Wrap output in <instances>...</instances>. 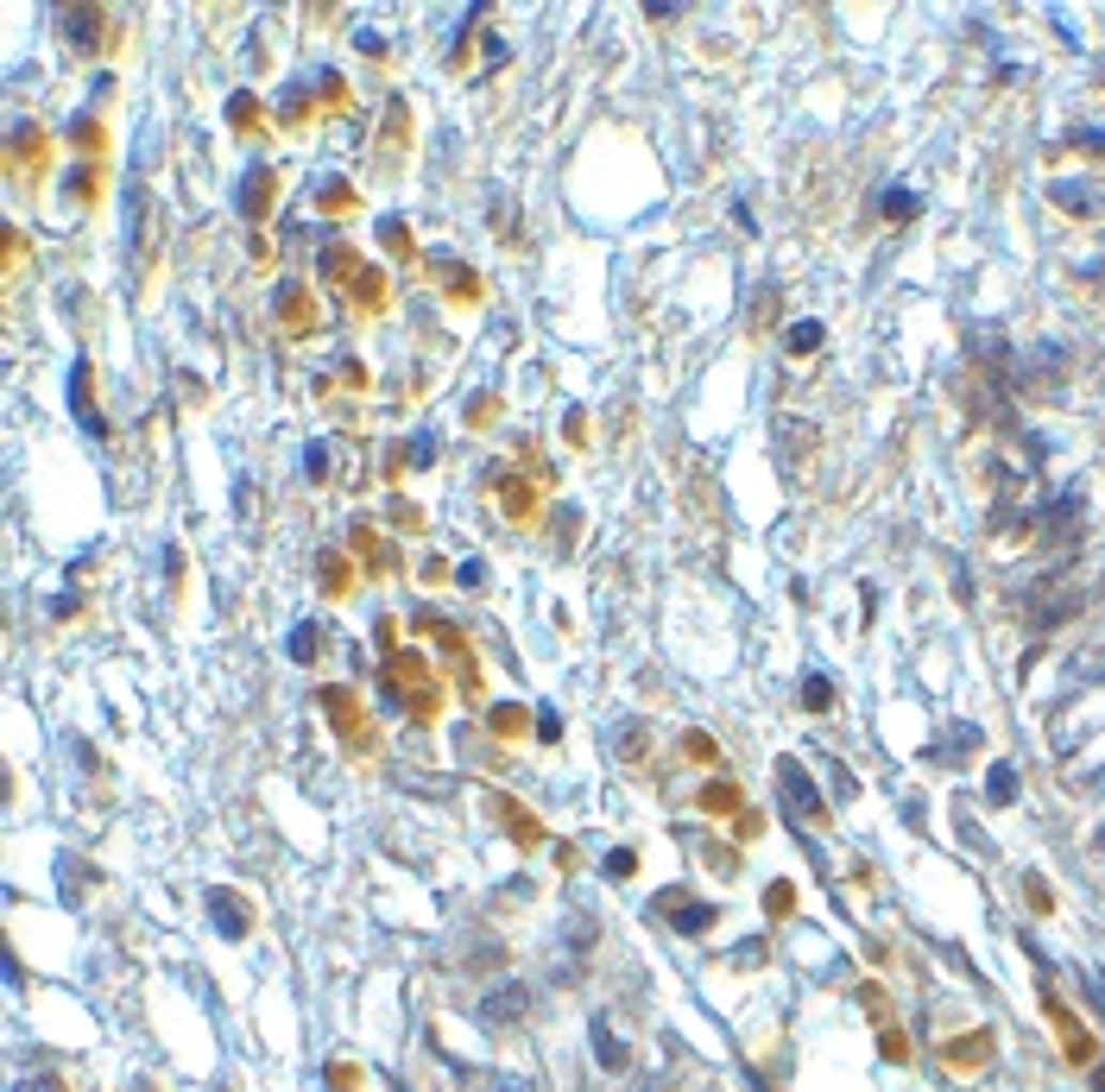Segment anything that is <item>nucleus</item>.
Listing matches in <instances>:
<instances>
[{
    "label": "nucleus",
    "instance_id": "19",
    "mask_svg": "<svg viewBox=\"0 0 1105 1092\" xmlns=\"http://www.w3.org/2000/svg\"><path fill=\"white\" fill-rule=\"evenodd\" d=\"M803 701H809V707H828V683H822V676H809V683H803Z\"/></svg>",
    "mask_w": 1105,
    "mask_h": 1092
},
{
    "label": "nucleus",
    "instance_id": "21",
    "mask_svg": "<svg viewBox=\"0 0 1105 1092\" xmlns=\"http://www.w3.org/2000/svg\"><path fill=\"white\" fill-rule=\"evenodd\" d=\"M1087 853H1105V821L1093 827V833H1087Z\"/></svg>",
    "mask_w": 1105,
    "mask_h": 1092
},
{
    "label": "nucleus",
    "instance_id": "13",
    "mask_svg": "<svg viewBox=\"0 0 1105 1092\" xmlns=\"http://www.w3.org/2000/svg\"><path fill=\"white\" fill-rule=\"evenodd\" d=\"M783 347H790V354H815V347H822V323H790Z\"/></svg>",
    "mask_w": 1105,
    "mask_h": 1092
},
{
    "label": "nucleus",
    "instance_id": "15",
    "mask_svg": "<svg viewBox=\"0 0 1105 1092\" xmlns=\"http://www.w3.org/2000/svg\"><path fill=\"white\" fill-rule=\"evenodd\" d=\"M304 474H310V480L329 474V449H323V442H310V449H304Z\"/></svg>",
    "mask_w": 1105,
    "mask_h": 1092
},
{
    "label": "nucleus",
    "instance_id": "6",
    "mask_svg": "<svg viewBox=\"0 0 1105 1092\" xmlns=\"http://www.w3.org/2000/svg\"><path fill=\"white\" fill-rule=\"evenodd\" d=\"M449 1074L468 1080V1087H486V1092H531V1080H518V1074H486V1067H468V1061H449Z\"/></svg>",
    "mask_w": 1105,
    "mask_h": 1092
},
{
    "label": "nucleus",
    "instance_id": "4",
    "mask_svg": "<svg viewBox=\"0 0 1105 1092\" xmlns=\"http://www.w3.org/2000/svg\"><path fill=\"white\" fill-rule=\"evenodd\" d=\"M69 410H76L82 436H102V410L89 405V360H76V366H69Z\"/></svg>",
    "mask_w": 1105,
    "mask_h": 1092
},
{
    "label": "nucleus",
    "instance_id": "17",
    "mask_svg": "<svg viewBox=\"0 0 1105 1092\" xmlns=\"http://www.w3.org/2000/svg\"><path fill=\"white\" fill-rule=\"evenodd\" d=\"M885 215H916V197H909V190H891V197H885Z\"/></svg>",
    "mask_w": 1105,
    "mask_h": 1092
},
{
    "label": "nucleus",
    "instance_id": "2",
    "mask_svg": "<svg viewBox=\"0 0 1105 1092\" xmlns=\"http://www.w3.org/2000/svg\"><path fill=\"white\" fill-rule=\"evenodd\" d=\"M1087 607V588H1061V594H1042L1037 607H1030V631H1048V625H1061V619H1074Z\"/></svg>",
    "mask_w": 1105,
    "mask_h": 1092
},
{
    "label": "nucleus",
    "instance_id": "22",
    "mask_svg": "<svg viewBox=\"0 0 1105 1092\" xmlns=\"http://www.w3.org/2000/svg\"><path fill=\"white\" fill-rule=\"evenodd\" d=\"M392 1092H411V1087H405V1080H392Z\"/></svg>",
    "mask_w": 1105,
    "mask_h": 1092
},
{
    "label": "nucleus",
    "instance_id": "10",
    "mask_svg": "<svg viewBox=\"0 0 1105 1092\" xmlns=\"http://www.w3.org/2000/svg\"><path fill=\"white\" fill-rule=\"evenodd\" d=\"M670 922H676L683 935H701V929L714 922V909H707V903H683V909H670Z\"/></svg>",
    "mask_w": 1105,
    "mask_h": 1092
},
{
    "label": "nucleus",
    "instance_id": "3",
    "mask_svg": "<svg viewBox=\"0 0 1105 1092\" xmlns=\"http://www.w3.org/2000/svg\"><path fill=\"white\" fill-rule=\"evenodd\" d=\"M208 922H215L221 941H240L247 935V909L234 903V890H208Z\"/></svg>",
    "mask_w": 1105,
    "mask_h": 1092
},
{
    "label": "nucleus",
    "instance_id": "7",
    "mask_svg": "<svg viewBox=\"0 0 1105 1092\" xmlns=\"http://www.w3.org/2000/svg\"><path fill=\"white\" fill-rule=\"evenodd\" d=\"M1093 676H1105V638H1093V644H1080L1074 657H1068V683H1093Z\"/></svg>",
    "mask_w": 1105,
    "mask_h": 1092
},
{
    "label": "nucleus",
    "instance_id": "1",
    "mask_svg": "<svg viewBox=\"0 0 1105 1092\" xmlns=\"http://www.w3.org/2000/svg\"><path fill=\"white\" fill-rule=\"evenodd\" d=\"M474 1017H481V1029H512L531 1017V985L525 979H499V985H486L481 1004H474Z\"/></svg>",
    "mask_w": 1105,
    "mask_h": 1092
},
{
    "label": "nucleus",
    "instance_id": "9",
    "mask_svg": "<svg viewBox=\"0 0 1105 1092\" xmlns=\"http://www.w3.org/2000/svg\"><path fill=\"white\" fill-rule=\"evenodd\" d=\"M985 802H1017V770H1011V764H992V777H985Z\"/></svg>",
    "mask_w": 1105,
    "mask_h": 1092
},
{
    "label": "nucleus",
    "instance_id": "14",
    "mask_svg": "<svg viewBox=\"0 0 1105 1092\" xmlns=\"http://www.w3.org/2000/svg\"><path fill=\"white\" fill-rule=\"evenodd\" d=\"M291 657H297V664L316 657V625H297V631H291Z\"/></svg>",
    "mask_w": 1105,
    "mask_h": 1092
},
{
    "label": "nucleus",
    "instance_id": "12",
    "mask_svg": "<svg viewBox=\"0 0 1105 1092\" xmlns=\"http://www.w3.org/2000/svg\"><path fill=\"white\" fill-rule=\"evenodd\" d=\"M783 783H790V796H796V809H803V815H822V802H815L809 777H796V764H783Z\"/></svg>",
    "mask_w": 1105,
    "mask_h": 1092
},
{
    "label": "nucleus",
    "instance_id": "16",
    "mask_svg": "<svg viewBox=\"0 0 1105 1092\" xmlns=\"http://www.w3.org/2000/svg\"><path fill=\"white\" fill-rule=\"evenodd\" d=\"M455 581H462V588H481V581H486V568H481V562H474V556H468V562L455 568Z\"/></svg>",
    "mask_w": 1105,
    "mask_h": 1092
},
{
    "label": "nucleus",
    "instance_id": "11",
    "mask_svg": "<svg viewBox=\"0 0 1105 1092\" xmlns=\"http://www.w3.org/2000/svg\"><path fill=\"white\" fill-rule=\"evenodd\" d=\"M594 1055H601V1067H613V1074L625 1067V1048L613 1042V1029H607V1024H594Z\"/></svg>",
    "mask_w": 1105,
    "mask_h": 1092
},
{
    "label": "nucleus",
    "instance_id": "18",
    "mask_svg": "<svg viewBox=\"0 0 1105 1092\" xmlns=\"http://www.w3.org/2000/svg\"><path fill=\"white\" fill-rule=\"evenodd\" d=\"M1074 145H1087V152H1105V127H1074Z\"/></svg>",
    "mask_w": 1105,
    "mask_h": 1092
},
{
    "label": "nucleus",
    "instance_id": "20",
    "mask_svg": "<svg viewBox=\"0 0 1105 1092\" xmlns=\"http://www.w3.org/2000/svg\"><path fill=\"white\" fill-rule=\"evenodd\" d=\"M1080 790H1087V796H1100V790H1105V764H1100V770H1087V777H1080Z\"/></svg>",
    "mask_w": 1105,
    "mask_h": 1092
},
{
    "label": "nucleus",
    "instance_id": "8",
    "mask_svg": "<svg viewBox=\"0 0 1105 1092\" xmlns=\"http://www.w3.org/2000/svg\"><path fill=\"white\" fill-rule=\"evenodd\" d=\"M1048 197H1055V208H1068V215H1100V197L1087 184H1048Z\"/></svg>",
    "mask_w": 1105,
    "mask_h": 1092
},
{
    "label": "nucleus",
    "instance_id": "5",
    "mask_svg": "<svg viewBox=\"0 0 1105 1092\" xmlns=\"http://www.w3.org/2000/svg\"><path fill=\"white\" fill-rule=\"evenodd\" d=\"M51 19H58V26H64V38H69V45H76V51H89V45H95V38H102V19H95V13H89V6H58V13H51Z\"/></svg>",
    "mask_w": 1105,
    "mask_h": 1092
}]
</instances>
